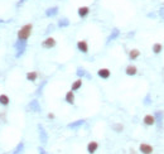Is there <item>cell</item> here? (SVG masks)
Instances as JSON below:
<instances>
[{"label": "cell", "mask_w": 164, "mask_h": 154, "mask_svg": "<svg viewBox=\"0 0 164 154\" xmlns=\"http://www.w3.org/2000/svg\"><path fill=\"white\" fill-rule=\"evenodd\" d=\"M32 31H33V24L32 23L22 25V27L19 28L18 33H16V39H19V41H28L29 37L32 36Z\"/></svg>", "instance_id": "1"}, {"label": "cell", "mask_w": 164, "mask_h": 154, "mask_svg": "<svg viewBox=\"0 0 164 154\" xmlns=\"http://www.w3.org/2000/svg\"><path fill=\"white\" fill-rule=\"evenodd\" d=\"M27 44H28V41H19V39L15 41L14 48L16 51V52H15V57L16 58H20L24 54L25 49H27Z\"/></svg>", "instance_id": "2"}, {"label": "cell", "mask_w": 164, "mask_h": 154, "mask_svg": "<svg viewBox=\"0 0 164 154\" xmlns=\"http://www.w3.org/2000/svg\"><path fill=\"white\" fill-rule=\"evenodd\" d=\"M38 134H39V142L42 144H47L48 143V134L45 129L43 128V125H38Z\"/></svg>", "instance_id": "3"}, {"label": "cell", "mask_w": 164, "mask_h": 154, "mask_svg": "<svg viewBox=\"0 0 164 154\" xmlns=\"http://www.w3.org/2000/svg\"><path fill=\"white\" fill-rule=\"evenodd\" d=\"M56 44H57V41L54 39L53 37H47L43 42H42V47L45 49H52L56 47Z\"/></svg>", "instance_id": "4"}, {"label": "cell", "mask_w": 164, "mask_h": 154, "mask_svg": "<svg viewBox=\"0 0 164 154\" xmlns=\"http://www.w3.org/2000/svg\"><path fill=\"white\" fill-rule=\"evenodd\" d=\"M28 110L32 111V113H40V111H42V108H40V105H39V101H38L37 99L32 100V101L28 104Z\"/></svg>", "instance_id": "5"}, {"label": "cell", "mask_w": 164, "mask_h": 154, "mask_svg": "<svg viewBox=\"0 0 164 154\" xmlns=\"http://www.w3.org/2000/svg\"><path fill=\"white\" fill-rule=\"evenodd\" d=\"M139 152L141 154H153L154 148L148 143H140V145H139Z\"/></svg>", "instance_id": "6"}, {"label": "cell", "mask_w": 164, "mask_h": 154, "mask_svg": "<svg viewBox=\"0 0 164 154\" xmlns=\"http://www.w3.org/2000/svg\"><path fill=\"white\" fill-rule=\"evenodd\" d=\"M155 118V124L158 125V128H163V121H164V113L162 110H157L154 113Z\"/></svg>", "instance_id": "7"}, {"label": "cell", "mask_w": 164, "mask_h": 154, "mask_svg": "<svg viewBox=\"0 0 164 154\" xmlns=\"http://www.w3.org/2000/svg\"><path fill=\"white\" fill-rule=\"evenodd\" d=\"M97 76L100 77V78H102V80H107V78H110V76H111V71L109 70V68H106V67L100 68V70L97 71Z\"/></svg>", "instance_id": "8"}, {"label": "cell", "mask_w": 164, "mask_h": 154, "mask_svg": "<svg viewBox=\"0 0 164 154\" xmlns=\"http://www.w3.org/2000/svg\"><path fill=\"white\" fill-rule=\"evenodd\" d=\"M76 47H77V49L81 53H87L88 52V43H87V41H85V39L78 41L77 44H76Z\"/></svg>", "instance_id": "9"}, {"label": "cell", "mask_w": 164, "mask_h": 154, "mask_svg": "<svg viewBox=\"0 0 164 154\" xmlns=\"http://www.w3.org/2000/svg\"><path fill=\"white\" fill-rule=\"evenodd\" d=\"M86 149H87L88 154H95L96 152H97V149H99V143L95 142V140H91V142H88Z\"/></svg>", "instance_id": "10"}, {"label": "cell", "mask_w": 164, "mask_h": 154, "mask_svg": "<svg viewBox=\"0 0 164 154\" xmlns=\"http://www.w3.org/2000/svg\"><path fill=\"white\" fill-rule=\"evenodd\" d=\"M143 123H144V125H146V126H153V125H155V118H154V115L146 114L145 116L143 118Z\"/></svg>", "instance_id": "11"}, {"label": "cell", "mask_w": 164, "mask_h": 154, "mask_svg": "<svg viewBox=\"0 0 164 154\" xmlns=\"http://www.w3.org/2000/svg\"><path fill=\"white\" fill-rule=\"evenodd\" d=\"M77 14H78V16L81 19H83V18H86V16L90 14V8L88 6H86V5H83V6H80L78 9H77Z\"/></svg>", "instance_id": "12"}, {"label": "cell", "mask_w": 164, "mask_h": 154, "mask_svg": "<svg viewBox=\"0 0 164 154\" xmlns=\"http://www.w3.org/2000/svg\"><path fill=\"white\" fill-rule=\"evenodd\" d=\"M119 36H120V31L117 28H114L112 31H111V33H110V36L107 37V39H106V43L109 44L110 42H112V41H115V39H117L119 38Z\"/></svg>", "instance_id": "13"}, {"label": "cell", "mask_w": 164, "mask_h": 154, "mask_svg": "<svg viewBox=\"0 0 164 154\" xmlns=\"http://www.w3.org/2000/svg\"><path fill=\"white\" fill-rule=\"evenodd\" d=\"M58 10H60V8L58 6H50V8H48L47 10H45V16L47 18H53V16H56L57 14H58Z\"/></svg>", "instance_id": "14"}, {"label": "cell", "mask_w": 164, "mask_h": 154, "mask_svg": "<svg viewBox=\"0 0 164 154\" xmlns=\"http://www.w3.org/2000/svg\"><path fill=\"white\" fill-rule=\"evenodd\" d=\"M85 123H86L85 119H80V120H76V121L70 123L68 125H67V128H68V129H78V128H81Z\"/></svg>", "instance_id": "15"}, {"label": "cell", "mask_w": 164, "mask_h": 154, "mask_svg": "<svg viewBox=\"0 0 164 154\" xmlns=\"http://www.w3.org/2000/svg\"><path fill=\"white\" fill-rule=\"evenodd\" d=\"M75 92L72 91V90H70V91H67V93L65 95V101L67 102V104L70 105H75Z\"/></svg>", "instance_id": "16"}, {"label": "cell", "mask_w": 164, "mask_h": 154, "mask_svg": "<svg viewBox=\"0 0 164 154\" xmlns=\"http://www.w3.org/2000/svg\"><path fill=\"white\" fill-rule=\"evenodd\" d=\"M76 75H77L78 78H82V77H87V78H92L91 75L88 73V72L85 70V68H82V67H78L77 70H76Z\"/></svg>", "instance_id": "17"}, {"label": "cell", "mask_w": 164, "mask_h": 154, "mask_svg": "<svg viewBox=\"0 0 164 154\" xmlns=\"http://www.w3.org/2000/svg\"><path fill=\"white\" fill-rule=\"evenodd\" d=\"M140 54H141L140 51L136 49V48H133V49L129 51V59L130 61H135V59H138L139 57H140Z\"/></svg>", "instance_id": "18"}, {"label": "cell", "mask_w": 164, "mask_h": 154, "mask_svg": "<svg viewBox=\"0 0 164 154\" xmlns=\"http://www.w3.org/2000/svg\"><path fill=\"white\" fill-rule=\"evenodd\" d=\"M125 73H126V76H135V75L138 73V67L134 66V65L126 66V68H125Z\"/></svg>", "instance_id": "19"}, {"label": "cell", "mask_w": 164, "mask_h": 154, "mask_svg": "<svg viewBox=\"0 0 164 154\" xmlns=\"http://www.w3.org/2000/svg\"><path fill=\"white\" fill-rule=\"evenodd\" d=\"M25 78H27V81H29V82H34V81H37V78H38V72L37 71H29V72H27Z\"/></svg>", "instance_id": "20"}, {"label": "cell", "mask_w": 164, "mask_h": 154, "mask_svg": "<svg viewBox=\"0 0 164 154\" xmlns=\"http://www.w3.org/2000/svg\"><path fill=\"white\" fill-rule=\"evenodd\" d=\"M82 83H83L82 78H77L76 81H73L72 85H71V90H72L73 92H75V91H78V90L82 87Z\"/></svg>", "instance_id": "21"}, {"label": "cell", "mask_w": 164, "mask_h": 154, "mask_svg": "<svg viewBox=\"0 0 164 154\" xmlns=\"http://www.w3.org/2000/svg\"><path fill=\"white\" fill-rule=\"evenodd\" d=\"M24 149H25L24 142H19V143H18V145L15 147L14 152H13V154H23V153H24Z\"/></svg>", "instance_id": "22"}, {"label": "cell", "mask_w": 164, "mask_h": 154, "mask_svg": "<svg viewBox=\"0 0 164 154\" xmlns=\"http://www.w3.org/2000/svg\"><path fill=\"white\" fill-rule=\"evenodd\" d=\"M71 24V22H70V19L68 18H61L60 20H58V28H67L68 25Z\"/></svg>", "instance_id": "23"}, {"label": "cell", "mask_w": 164, "mask_h": 154, "mask_svg": "<svg viewBox=\"0 0 164 154\" xmlns=\"http://www.w3.org/2000/svg\"><path fill=\"white\" fill-rule=\"evenodd\" d=\"M151 51H153V53H154V54L162 53V51H163V46H162V43H159V42L154 43L153 47H151Z\"/></svg>", "instance_id": "24"}, {"label": "cell", "mask_w": 164, "mask_h": 154, "mask_svg": "<svg viewBox=\"0 0 164 154\" xmlns=\"http://www.w3.org/2000/svg\"><path fill=\"white\" fill-rule=\"evenodd\" d=\"M9 102H10L9 96L5 95V93H1V95H0V105L8 106V105H9Z\"/></svg>", "instance_id": "25"}, {"label": "cell", "mask_w": 164, "mask_h": 154, "mask_svg": "<svg viewBox=\"0 0 164 154\" xmlns=\"http://www.w3.org/2000/svg\"><path fill=\"white\" fill-rule=\"evenodd\" d=\"M112 130L116 133H123L124 131V125L121 123H115L112 125Z\"/></svg>", "instance_id": "26"}, {"label": "cell", "mask_w": 164, "mask_h": 154, "mask_svg": "<svg viewBox=\"0 0 164 154\" xmlns=\"http://www.w3.org/2000/svg\"><path fill=\"white\" fill-rule=\"evenodd\" d=\"M150 104H151V96L149 93H146V96L144 99V105H150Z\"/></svg>", "instance_id": "27"}, {"label": "cell", "mask_w": 164, "mask_h": 154, "mask_svg": "<svg viewBox=\"0 0 164 154\" xmlns=\"http://www.w3.org/2000/svg\"><path fill=\"white\" fill-rule=\"evenodd\" d=\"M158 15H159V18L164 20V5L159 8V10H158Z\"/></svg>", "instance_id": "28"}, {"label": "cell", "mask_w": 164, "mask_h": 154, "mask_svg": "<svg viewBox=\"0 0 164 154\" xmlns=\"http://www.w3.org/2000/svg\"><path fill=\"white\" fill-rule=\"evenodd\" d=\"M45 83H47V82H45V81H44V82H43V83H42V85H40V86H39V87H38V90H37V95H38V96H39V95H40V93H42V90H43V87L45 86Z\"/></svg>", "instance_id": "29"}, {"label": "cell", "mask_w": 164, "mask_h": 154, "mask_svg": "<svg viewBox=\"0 0 164 154\" xmlns=\"http://www.w3.org/2000/svg\"><path fill=\"white\" fill-rule=\"evenodd\" d=\"M38 153H39V154H48L43 147H38Z\"/></svg>", "instance_id": "30"}, {"label": "cell", "mask_w": 164, "mask_h": 154, "mask_svg": "<svg viewBox=\"0 0 164 154\" xmlns=\"http://www.w3.org/2000/svg\"><path fill=\"white\" fill-rule=\"evenodd\" d=\"M47 116H48V119H50V120H53V119H54V114L53 113H49Z\"/></svg>", "instance_id": "31"}, {"label": "cell", "mask_w": 164, "mask_h": 154, "mask_svg": "<svg viewBox=\"0 0 164 154\" xmlns=\"http://www.w3.org/2000/svg\"><path fill=\"white\" fill-rule=\"evenodd\" d=\"M146 16H148V18H154V16H155V14H154V13H150V14H148Z\"/></svg>", "instance_id": "32"}, {"label": "cell", "mask_w": 164, "mask_h": 154, "mask_svg": "<svg viewBox=\"0 0 164 154\" xmlns=\"http://www.w3.org/2000/svg\"><path fill=\"white\" fill-rule=\"evenodd\" d=\"M24 1H27V0H19V1H18V5L20 6V5H22V4L24 3Z\"/></svg>", "instance_id": "33"}, {"label": "cell", "mask_w": 164, "mask_h": 154, "mask_svg": "<svg viewBox=\"0 0 164 154\" xmlns=\"http://www.w3.org/2000/svg\"><path fill=\"white\" fill-rule=\"evenodd\" d=\"M131 154H135V152H134V150H131Z\"/></svg>", "instance_id": "34"}, {"label": "cell", "mask_w": 164, "mask_h": 154, "mask_svg": "<svg viewBox=\"0 0 164 154\" xmlns=\"http://www.w3.org/2000/svg\"><path fill=\"white\" fill-rule=\"evenodd\" d=\"M163 5H164V4H163Z\"/></svg>", "instance_id": "35"}]
</instances>
